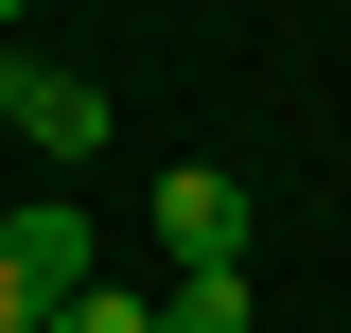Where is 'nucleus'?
I'll return each mask as SVG.
<instances>
[{
	"label": "nucleus",
	"mask_w": 351,
	"mask_h": 333,
	"mask_svg": "<svg viewBox=\"0 0 351 333\" xmlns=\"http://www.w3.org/2000/svg\"><path fill=\"white\" fill-rule=\"evenodd\" d=\"M0 333H53V298H36V263L0 246Z\"/></svg>",
	"instance_id": "nucleus-6"
},
{
	"label": "nucleus",
	"mask_w": 351,
	"mask_h": 333,
	"mask_svg": "<svg viewBox=\"0 0 351 333\" xmlns=\"http://www.w3.org/2000/svg\"><path fill=\"white\" fill-rule=\"evenodd\" d=\"M53 333H158V298H123V281H88V298H53Z\"/></svg>",
	"instance_id": "nucleus-5"
},
{
	"label": "nucleus",
	"mask_w": 351,
	"mask_h": 333,
	"mask_svg": "<svg viewBox=\"0 0 351 333\" xmlns=\"http://www.w3.org/2000/svg\"><path fill=\"white\" fill-rule=\"evenodd\" d=\"M0 18H18V0H0Z\"/></svg>",
	"instance_id": "nucleus-8"
},
{
	"label": "nucleus",
	"mask_w": 351,
	"mask_h": 333,
	"mask_svg": "<svg viewBox=\"0 0 351 333\" xmlns=\"http://www.w3.org/2000/svg\"><path fill=\"white\" fill-rule=\"evenodd\" d=\"M0 123L36 140V158H106V88H88V71H36V53H18V71H0Z\"/></svg>",
	"instance_id": "nucleus-1"
},
{
	"label": "nucleus",
	"mask_w": 351,
	"mask_h": 333,
	"mask_svg": "<svg viewBox=\"0 0 351 333\" xmlns=\"http://www.w3.org/2000/svg\"><path fill=\"white\" fill-rule=\"evenodd\" d=\"M158 333H246V263H193V281L158 298Z\"/></svg>",
	"instance_id": "nucleus-4"
},
{
	"label": "nucleus",
	"mask_w": 351,
	"mask_h": 333,
	"mask_svg": "<svg viewBox=\"0 0 351 333\" xmlns=\"http://www.w3.org/2000/svg\"><path fill=\"white\" fill-rule=\"evenodd\" d=\"M141 228H158V246H176V281H193V263H246V193H228L211 158H176V175H158V210H141Z\"/></svg>",
	"instance_id": "nucleus-2"
},
{
	"label": "nucleus",
	"mask_w": 351,
	"mask_h": 333,
	"mask_svg": "<svg viewBox=\"0 0 351 333\" xmlns=\"http://www.w3.org/2000/svg\"><path fill=\"white\" fill-rule=\"evenodd\" d=\"M0 71H18V36H0Z\"/></svg>",
	"instance_id": "nucleus-7"
},
{
	"label": "nucleus",
	"mask_w": 351,
	"mask_h": 333,
	"mask_svg": "<svg viewBox=\"0 0 351 333\" xmlns=\"http://www.w3.org/2000/svg\"><path fill=\"white\" fill-rule=\"evenodd\" d=\"M0 246H18V263H36V298H88V210H0Z\"/></svg>",
	"instance_id": "nucleus-3"
}]
</instances>
